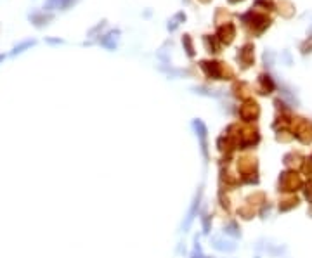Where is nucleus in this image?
Masks as SVG:
<instances>
[{
  "label": "nucleus",
  "mask_w": 312,
  "mask_h": 258,
  "mask_svg": "<svg viewBox=\"0 0 312 258\" xmlns=\"http://www.w3.org/2000/svg\"><path fill=\"white\" fill-rule=\"evenodd\" d=\"M201 220H203V232H205V234H208V232H210V217L206 213H203Z\"/></svg>",
  "instance_id": "nucleus-16"
},
{
  "label": "nucleus",
  "mask_w": 312,
  "mask_h": 258,
  "mask_svg": "<svg viewBox=\"0 0 312 258\" xmlns=\"http://www.w3.org/2000/svg\"><path fill=\"white\" fill-rule=\"evenodd\" d=\"M4 59H6V54H0V62H2Z\"/></svg>",
  "instance_id": "nucleus-20"
},
{
  "label": "nucleus",
  "mask_w": 312,
  "mask_h": 258,
  "mask_svg": "<svg viewBox=\"0 0 312 258\" xmlns=\"http://www.w3.org/2000/svg\"><path fill=\"white\" fill-rule=\"evenodd\" d=\"M201 2H205V4H206V2H210V0H201Z\"/></svg>",
  "instance_id": "nucleus-22"
},
{
  "label": "nucleus",
  "mask_w": 312,
  "mask_h": 258,
  "mask_svg": "<svg viewBox=\"0 0 312 258\" xmlns=\"http://www.w3.org/2000/svg\"><path fill=\"white\" fill-rule=\"evenodd\" d=\"M104 26H106V23H104V21H103V23H99L98 26H96V28H92L90 31H88V37H96V33L101 31V29H103Z\"/></svg>",
  "instance_id": "nucleus-18"
},
{
  "label": "nucleus",
  "mask_w": 312,
  "mask_h": 258,
  "mask_svg": "<svg viewBox=\"0 0 312 258\" xmlns=\"http://www.w3.org/2000/svg\"><path fill=\"white\" fill-rule=\"evenodd\" d=\"M52 19H54V12H47L44 9H35L28 14V21L35 28H45Z\"/></svg>",
  "instance_id": "nucleus-3"
},
{
  "label": "nucleus",
  "mask_w": 312,
  "mask_h": 258,
  "mask_svg": "<svg viewBox=\"0 0 312 258\" xmlns=\"http://www.w3.org/2000/svg\"><path fill=\"white\" fill-rule=\"evenodd\" d=\"M234 35H236V28H234V24H231V23L222 24V26H219L217 29V40L221 42V45L222 44L229 45L231 42H233Z\"/></svg>",
  "instance_id": "nucleus-5"
},
{
  "label": "nucleus",
  "mask_w": 312,
  "mask_h": 258,
  "mask_svg": "<svg viewBox=\"0 0 312 258\" xmlns=\"http://www.w3.org/2000/svg\"><path fill=\"white\" fill-rule=\"evenodd\" d=\"M77 0H45L44 11L54 12V11H68L71 6H75Z\"/></svg>",
  "instance_id": "nucleus-6"
},
{
  "label": "nucleus",
  "mask_w": 312,
  "mask_h": 258,
  "mask_svg": "<svg viewBox=\"0 0 312 258\" xmlns=\"http://www.w3.org/2000/svg\"><path fill=\"white\" fill-rule=\"evenodd\" d=\"M201 70L205 71V75L208 78H213V80H224V66L222 62H217V61H203L201 62Z\"/></svg>",
  "instance_id": "nucleus-4"
},
{
  "label": "nucleus",
  "mask_w": 312,
  "mask_h": 258,
  "mask_svg": "<svg viewBox=\"0 0 312 258\" xmlns=\"http://www.w3.org/2000/svg\"><path fill=\"white\" fill-rule=\"evenodd\" d=\"M226 234H233V236H239V232L236 231V223H229L227 227H224Z\"/></svg>",
  "instance_id": "nucleus-17"
},
{
  "label": "nucleus",
  "mask_w": 312,
  "mask_h": 258,
  "mask_svg": "<svg viewBox=\"0 0 312 258\" xmlns=\"http://www.w3.org/2000/svg\"><path fill=\"white\" fill-rule=\"evenodd\" d=\"M184 21H185V14H184V12H177L174 18L168 21V29H170V31H175V29L179 28V24L184 23Z\"/></svg>",
  "instance_id": "nucleus-13"
},
{
  "label": "nucleus",
  "mask_w": 312,
  "mask_h": 258,
  "mask_svg": "<svg viewBox=\"0 0 312 258\" xmlns=\"http://www.w3.org/2000/svg\"><path fill=\"white\" fill-rule=\"evenodd\" d=\"M191 258H205L203 251H201V246H200V241H198V238H195V249H193V253H191Z\"/></svg>",
  "instance_id": "nucleus-15"
},
{
  "label": "nucleus",
  "mask_w": 312,
  "mask_h": 258,
  "mask_svg": "<svg viewBox=\"0 0 312 258\" xmlns=\"http://www.w3.org/2000/svg\"><path fill=\"white\" fill-rule=\"evenodd\" d=\"M37 45V40L35 39H26V40H21L19 44H16L14 47L11 50V56H18V54H23L29 50L32 47H35Z\"/></svg>",
  "instance_id": "nucleus-10"
},
{
  "label": "nucleus",
  "mask_w": 312,
  "mask_h": 258,
  "mask_svg": "<svg viewBox=\"0 0 312 258\" xmlns=\"http://www.w3.org/2000/svg\"><path fill=\"white\" fill-rule=\"evenodd\" d=\"M191 126L193 130H195L198 141H200V147H201V154H203L205 159H208V128H206V125L203 123L201 120H193L191 121Z\"/></svg>",
  "instance_id": "nucleus-1"
},
{
  "label": "nucleus",
  "mask_w": 312,
  "mask_h": 258,
  "mask_svg": "<svg viewBox=\"0 0 312 258\" xmlns=\"http://www.w3.org/2000/svg\"><path fill=\"white\" fill-rule=\"evenodd\" d=\"M203 44H205V47L208 52H212V54H217V52H221V42L217 40V37H213V35H205L203 37Z\"/></svg>",
  "instance_id": "nucleus-11"
},
{
  "label": "nucleus",
  "mask_w": 312,
  "mask_h": 258,
  "mask_svg": "<svg viewBox=\"0 0 312 258\" xmlns=\"http://www.w3.org/2000/svg\"><path fill=\"white\" fill-rule=\"evenodd\" d=\"M241 116H243V120H246V121H252L254 118L259 115V108H257V104L254 103H248V104H244L243 108H241Z\"/></svg>",
  "instance_id": "nucleus-12"
},
{
  "label": "nucleus",
  "mask_w": 312,
  "mask_h": 258,
  "mask_svg": "<svg viewBox=\"0 0 312 258\" xmlns=\"http://www.w3.org/2000/svg\"><path fill=\"white\" fill-rule=\"evenodd\" d=\"M182 45L185 47V52H188L189 57H195V45H193V40L189 35H184L182 37Z\"/></svg>",
  "instance_id": "nucleus-14"
},
{
  "label": "nucleus",
  "mask_w": 312,
  "mask_h": 258,
  "mask_svg": "<svg viewBox=\"0 0 312 258\" xmlns=\"http://www.w3.org/2000/svg\"><path fill=\"white\" fill-rule=\"evenodd\" d=\"M212 246L217 249V251H222V253H226V251H234V249H236V244H233L231 241H226V239L219 238V236L212 238Z\"/></svg>",
  "instance_id": "nucleus-9"
},
{
  "label": "nucleus",
  "mask_w": 312,
  "mask_h": 258,
  "mask_svg": "<svg viewBox=\"0 0 312 258\" xmlns=\"http://www.w3.org/2000/svg\"><path fill=\"white\" fill-rule=\"evenodd\" d=\"M118 39H120V29H111L106 35H103L99 39V44L103 47H106L108 50H115L118 45Z\"/></svg>",
  "instance_id": "nucleus-7"
},
{
  "label": "nucleus",
  "mask_w": 312,
  "mask_h": 258,
  "mask_svg": "<svg viewBox=\"0 0 312 258\" xmlns=\"http://www.w3.org/2000/svg\"><path fill=\"white\" fill-rule=\"evenodd\" d=\"M238 61L241 62L244 68H248L254 61V47L252 45H244V47L238 52Z\"/></svg>",
  "instance_id": "nucleus-8"
},
{
  "label": "nucleus",
  "mask_w": 312,
  "mask_h": 258,
  "mask_svg": "<svg viewBox=\"0 0 312 258\" xmlns=\"http://www.w3.org/2000/svg\"><path fill=\"white\" fill-rule=\"evenodd\" d=\"M231 4H236V2H239V0H229Z\"/></svg>",
  "instance_id": "nucleus-21"
},
{
  "label": "nucleus",
  "mask_w": 312,
  "mask_h": 258,
  "mask_svg": "<svg viewBox=\"0 0 312 258\" xmlns=\"http://www.w3.org/2000/svg\"><path fill=\"white\" fill-rule=\"evenodd\" d=\"M201 196H203V187H200V189H198V192H196L195 200H193L191 206H189L188 215H185V218H184V222H182V231H184V232H188L189 229H191L193 222H195V218L198 217V213H200Z\"/></svg>",
  "instance_id": "nucleus-2"
},
{
  "label": "nucleus",
  "mask_w": 312,
  "mask_h": 258,
  "mask_svg": "<svg viewBox=\"0 0 312 258\" xmlns=\"http://www.w3.org/2000/svg\"><path fill=\"white\" fill-rule=\"evenodd\" d=\"M45 42L50 45H59V44H63V40L61 39H45Z\"/></svg>",
  "instance_id": "nucleus-19"
}]
</instances>
